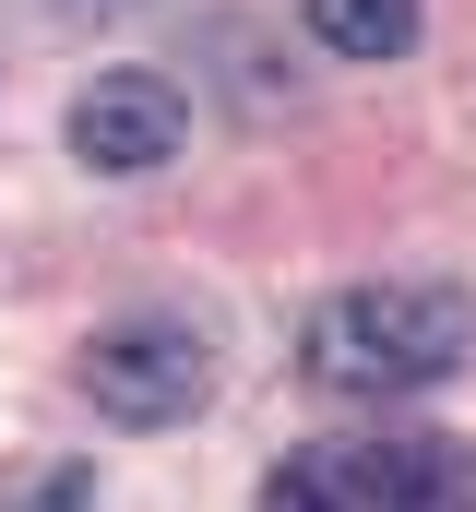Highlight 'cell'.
<instances>
[{"label":"cell","mask_w":476,"mask_h":512,"mask_svg":"<svg viewBox=\"0 0 476 512\" xmlns=\"http://www.w3.org/2000/svg\"><path fill=\"white\" fill-rule=\"evenodd\" d=\"M48 12H131V0H48Z\"/></svg>","instance_id":"cell-7"},{"label":"cell","mask_w":476,"mask_h":512,"mask_svg":"<svg viewBox=\"0 0 476 512\" xmlns=\"http://www.w3.org/2000/svg\"><path fill=\"white\" fill-rule=\"evenodd\" d=\"M298 24H310L334 60H405L417 24H429V0H298Z\"/></svg>","instance_id":"cell-5"},{"label":"cell","mask_w":476,"mask_h":512,"mask_svg":"<svg viewBox=\"0 0 476 512\" xmlns=\"http://www.w3.org/2000/svg\"><path fill=\"white\" fill-rule=\"evenodd\" d=\"M60 131H72V155H84L96 179H155V167L191 143V96H179L167 72H96Z\"/></svg>","instance_id":"cell-4"},{"label":"cell","mask_w":476,"mask_h":512,"mask_svg":"<svg viewBox=\"0 0 476 512\" xmlns=\"http://www.w3.org/2000/svg\"><path fill=\"white\" fill-rule=\"evenodd\" d=\"M84 489H96V477L72 465V477H48V489H36V501H24V512H84Z\"/></svg>","instance_id":"cell-6"},{"label":"cell","mask_w":476,"mask_h":512,"mask_svg":"<svg viewBox=\"0 0 476 512\" xmlns=\"http://www.w3.org/2000/svg\"><path fill=\"white\" fill-rule=\"evenodd\" d=\"M72 382H84V405H96L108 429H179V417H203V393H215V346H203L191 322L143 310V322H108V334L72 358Z\"/></svg>","instance_id":"cell-3"},{"label":"cell","mask_w":476,"mask_h":512,"mask_svg":"<svg viewBox=\"0 0 476 512\" xmlns=\"http://www.w3.org/2000/svg\"><path fill=\"white\" fill-rule=\"evenodd\" d=\"M476 358V298L465 286H334L310 298L298 322V382L334 393V405H405V393H441Z\"/></svg>","instance_id":"cell-1"},{"label":"cell","mask_w":476,"mask_h":512,"mask_svg":"<svg viewBox=\"0 0 476 512\" xmlns=\"http://www.w3.org/2000/svg\"><path fill=\"white\" fill-rule=\"evenodd\" d=\"M250 512H476V441L453 429H346L298 441Z\"/></svg>","instance_id":"cell-2"}]
</instances>
